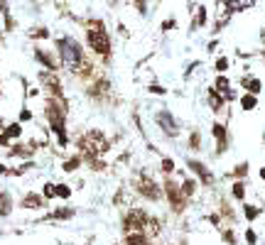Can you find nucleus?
<instances>
[{"label":"nucleus","instance_id":"11","mask_svg":"<svg viewBox=\"0 0 265 245\" xmlns=\"http://www.w3.org/2000/svg\"><path fill=\"white\" fill-rule=\"evenodd\" d=\"M125 245H150V240H147V235L143 231H130L125 235Z\"/></svg>","mask_w":265,"mask_h":245},{"label":"nucleus","instance_id":"23","mask_svg":"<svg viewBox=\"0 0 265 245\" xmlns=\"http://www.w3.org/2000/svg\"><path fill=\"white\" fill-rule=\"evenodd\" d=\"M147 3H150V0H132L135 10L140 12V15H147Z\"/></svg>","mask_w":265,"mask_h":245},{"label":"nucleus","instance_id":"15","mask_svg":"<svg viewBox=\"0 0 265 245\" xmlns=\"http://www.w3.org/2000/svg\"><path fill=\"white\" fill-rule=\"evenodd\" d=\"M44 201L40 199V196H37V194H27V199H22V209H40V206H42Z\"/></svg>","mask_w":265,"mask_h":245},{"label":"nucleus","instance_id":"37","mask_svg":"<svg viewBox=\"0 0 265 245\" xmlns=\"http://www.w3.org/2000/svg\"><path fill=\"white\" fill-rule=\"evenodd\" d=\"M32 37H47V30H44V27H42V30H34Z\"/></svg>","mask_w":265,"mask_h":245},{"label":"nucleus","instance_id":"39","mask_svg":"<svg viewBox=\"0 0 265 245\" xmlns=\"http://www.w3.org/2000/svg\"><path fill=\"white\" fill-rule=\"evenodd\" d=\"M260 39H263V45H265V30H263V32H260Z\"/></svg>","mask_w":265,"mask_h":245},{"label":"nucleus","instance_id":"33","mask_svg":"<svg viewBox=\"0 0 265 245\" xmlns=\"http://www.w3.org/2000/svg\"><path fill=\"white\" fill-rule=\"evenodd\" d=\"M175 20H172V17H169V20H165V23H162V30H165V32H167V30H172V27H175Z\"/></svg>","mask_w":265,"mask_h":245},{"label":"nucleus","instance_id":"35","mask_svg":"<svg viewBox=\"0 0 265 245\" xmlns=\"http://www.w3.org/2000/svg\"><path fill=\"white\" fill-rule=\"evenodd\" d=\"M150 93H160V96H165L167 91L162 89V86H150Z\"/></svg>","mask_w":265,"mask_h":245},{"label":"nucleus","instance_id":"38","mask_svg":"<svg viewBox=\"0 0 265 245\" xmlns=\"http://www.w3.org/2000/svg\"><path fill=\"white\" fill-rule=\"evenodd\" d=\"M5 172H8V167H3V165H0V174H5Z\"/></svg>","mask_w":265,"mask_h":245},{"label":"nucleus","instance_id":"31","mask_svg":"<svg viewBox=\"0 0 265 245\" xmlns=\"http://www.w3.org/2000/svg\"><path fill=\"white\" fill-rule=\"evenodd\" d=\"M255 240H258L255 231H245V243H248V245H255Z\"/></svg>","mask_w":265,"mask_h":245},{"label":"nucleus","instance_id":"8","mask_svg":"<svg viewBox=\"0 0 265 245\" xmlns=\"http://www.w3.org/2000/svg\"><path fill=\"white\" fill-rule=\"evenodd\" d=\"M187 167L192 169V172H194L199 179H201V184H214V174H211V169L204 167L201 162H197V159H189Z\"/></svg>","mask_w":265,"mask_h":245},{"label":"nucleus","instance_id":"3","mask_svg":"<svg viewBox=\"0 0 265 245\" xmlns=\"http://www.w3.org/2000/svg\"><path fill=\"white\" fill-rule=\"evenodd\" d=\"M79 147H81V152H84V155L96 157V155H101V152H106V150H108V142L103 140V135L101 133H88L86 137L79 142Z\"/></svg>","mask_w":265,"mask_h":245},{"label":"nucleus","instance_id":"28","mask_svg":"<svg viewBox=\"0 0 265 245\" xmlns=\"http://www.w3.org/2000/svg\"><path fill=\"white\" fill-rule=\"evenodd\" d=\"M229 64H231V62H229L226 56H221V59H216V71H221V74H223V71L229 69Z\"/></svg>","mask_w":265,"mask_h":245},{"label":"nucleus","instance_id":"13","mask_svg":"<svg viewBox=\"0 0 265 245\" xmlns=\"http://www.w3.org/2000/svg\"><path fill=\"white\" fill-rule=\"evenodd\" d=\"M204 25H206V8H204V5H199L197 12H194V23H192V30L204 27Z\"/></svg>","mask_w":265,"mask_h":245},{"label":"nucleus","instance_id":"22","mask_svg":"<svg viewBox=\"0 0 265 245\" xmlns=\"http://www.w3.org/2000/svg\"><path fill=\"white\" fill-rule=\"evenodd\" d=\"M194 187H197V184H194L192 179H187V181L182 184V194H184V199H187V196H192V194H194Z\"/></svg>","mask_w":265,"mask_h":245},{"label":"nucleus","instance_id":"9","mask_svg":"<svg viewBox=\"0 0 265 245\" xmlns=\"http://www.w3.org/2000/svg\"><path fill=\"white\" fill-rule=\"evenodd\" d=\"M211 133H214V140H216V152L221 155V152L229 147V133H226V128H223L221 122H214Z\"/></svg>","mask_w":265,"mask_h":245},{"label":"nucleus","instance_id":"1","mask_svg":"<svg viewBox=\"0 0 265 245\" xmlns=\"http://www.w3.org/2000/svg\"><path fill=\"white\" fill-rule=\"evenodd\" d=\"M56 47H59V54H62L64 67L77 74L79 69L84 67V54H81L79 42L77 39H71V37H62V39H56Z\"/></svg>","mask_w":265,"mask_h":245},{"label":"nucleus","instance_id":"24","mask_svg":"<svg viewBox=\"0 0 265 245\" xmlns=\"http://www.w3.org/2000/svg\"><path fill=\"white\" fill-rule=\"evenodd\" d=\"M71 216H74V209H62L52 213V218H71Z\"/></svg>","mask_w":265,"mask_h":245},{"label":"nucleus","instance_id":"12","mask_svg":"<svg viewBox=\"0 0 265 245\" xmlns=\"http://www.w3.org/2000/svg\"><path fill=\"white\" fill-rule=\"evenodd\" d=\"M34 56H37V62H42L47 69H56V67H59V62H54V59H52V54H47V52H42V49H37V52H34Z\"/></svg>","mask_w":265,"mask_h":245},{"label":"nucleus","instance_id":"7","mask_svg":"<svg viewBox=\"0 0 265 245\" xmlns=\"http://www.w3.org/2000/svg\"><path fill=\"white\" fill-rule=\"evenodd\" d=\"M165 189H167V199H169V203H172V209L179 211V209H182V203H184V194H182V189L177 187L175 181H167Z\"/></svg>","mask_w":265,"mask_h":245},{"label":"nucleus","instance_id":"18","mask_svg":"<svg viewBox=\"0 0 265 245\" xmlns=\"http://www.w3.org/2000/svg\"><path fill=\"white\" fill-rule=\"evenodd\" d=\"M10 196L8 194H0V216H8L10 213Z\"/></svg>","mask_w":265,"mask_h":245},{"label":"nucleus","instance_id":"6","mask_svg":"<svg viewBox=\"0 0 265 245\" xmlns=\"http://www.w3.org/2000/svg\"><path fill=\"white\" fill-rule=\"evenodd\" d=\"M155 120H157V125H160L169 137H175V135L179 133V122H177V118L169 111H160L157 115H155Z\"/></svg>","mask_w":265,"mask_h":245},{"label":"nucleus","instance_id":"36","mask_svg":"<svg viewBox=\"0 0 265 245\" xmlns=\"http://www.w3.org/2000/svg\"><path fill=\"white\" fill-rule=\"evenodd\" d=\"M223 240H226V243H236V238H233L231 231H226V233H223Z\"/></svg>","mask_w":265,"mask_h":245},{"label":"nucleus","instance_id":"4","mask_svg":"<svg viewBox=\"0 0 265 245\" xmlns=\"http://www.w3.org/2000/svg\"><path fill=\"white\" fill-rule=\"evenodd\" d=\"M47 115H49V122H52V130L56 133L59 137V145L64 147L66 145V128H64V113L59 111L56 106H49L47 108Z\"/></svg>","mask_w":265,"mask_h":245},{"label":"nucleus","instance_id":"25","mask_svg":"<svg viewBox=\"0 0 265 245\" xmlns=\"http://www.w3.org/2000/svg\"><path fill=\"white\" fill-rule=\"evenodd\" d=\"M44 199H56V187L54 184H44Z\"/></svg>","mask_w":265,"mask_h":245},{"label":"nucleus","instance_id":"40","mask_svg":"<svg viewBox=\"0 0 265 245\" xmlns=\"http://www.w3.org/2000/svg\"><path fill=\"white\" fill-rule=\"evenodd\" d=\"M108 3H110V5H116V3H118V0H108Z\"/></svg>","mask_w":265,"mask_h":245},{"label":"nucleus","instance_id":"21","mask_svg":"<svg viewBox=\"0 0 265 245\" xmlns=\"http://www.w3.org/2000/svg\"><path fill=\"white\" fill-rule=\"evenodd\" d=\"M0 12L5 15V25H8V30H10L12 20H10V10H8V3H5V0H0Z\"/></svg>","mask_w":265,"mask_h":245},{"label":"nucleus","instance_id":"26","mask_svg":"<svg viewBox=\"0 0 265 245\" xmlns=\"http://www.w3.org/2000/svg\"><path fill=\"white\" fill-rule=\"evenodd\" d=\"M69 194H71V189H69L66 184H59V187H56V196H59V199H69Z\"/></svg>","mask_w":265,"mask_h":245},{"label":"nucleus","instance_id":"29","mask_svg":"<svg viewBox=\"0 0 265 245\" xmlns=\"http://www.w3.org/2000/svg\"><path fill=\"white\" fill-rule=\"evenodd\" d=\"M162 172H165V174H169V172H175V162H172L169 157H165V159H162Z\"/></svg>","mask_w":265,"mask_h":245},{"label":"nucleus","instance_id":"27","mask_svg":"<svg viewBox=\"0 0 265 245\" xmlns=\"http://www.w3.org/2000/svg\"><path fill=\"white\" fill-rule=\"evenodd\" d=\"M81 165V159L79 157H74V159H69V162H64V172H74V169Z\"/></svg>","mask_w":265,"mask_h":245},{"label":"nucleus","instance_id":"30","mask_svg":"<svg viewBox=\"0 0 265 245\" xmlns=\"http://www.w3.org/2000/svg\"><path fill=\"white\" fill-rule=\"evenodd\" d=\"M199 137H201L199 133H192V140H189V147H192V150H199V147H201V140H199Z\"/></svg>","mask_w":265,"mask_h":245},{"label":"nucleus","instance_id":"34","mask_svg":"<svg viewBox=\"0 0 265 245\" xmlns=\"http://www.w3.org/2000/svg\"><path fill=\"white\" fill-rule=\"evenodd\" d=\"M20 120H22V122L32 120V113H30V111H22V113H20Z\"/></svg>","mask_w":265,"mask_h":245},{"label":"nucleus","instance_id":"19","mask_svg":"<svg viewBox=\"0 0 265 245\" xmlns=\"http://www.w3.org/2000/svg\"><path fill=\"white\" fill-rule=\"evenodd\" d=\"M231 194H233V199H245V184H243V181H236V184H233V189H231Z\"/></svg>","mask_w":265,"mask_h":245},{"label":"nucleus","instance_id":"17","mask_svg":"<svg viewBox=\"0 0 265 245\" xmlns=\"http://www.w3.org/2000/svg\"><path fill=\"white\" fill-rule=\"evenodd\" d=\"M243 213H245V218H248V221H255V218L260 216V209H258V206H251V203H245V206H243Z\"/></svg>","mask_w":265,"mask_h":245},{"label":"nucleus","instance_id":"14","mask_svg":"<svg viewBox=\"0 0 265 245\" xmlns=\"http://www.w3.org/2000/svg\"><path fill=\"white\" fill-rule=\"evenodd\" d=\"M223 96H221L216 89H209V106L214 108V111H221V106H223Z\"/></svg>","mask_w":265,"mask_h":245},{"label":"nucleus","instance_id":"16","mask_svg":"<svg viewBox=\"0 0 265 245\" xmlns=\"http://www.w3.org/2000/svg\"><path fill=\"white\" fill-rule=\"evenodd\" d=\"M255 106H258L255 93H245V96H241V108H243V111H253Z\"/></svg>","mask_w":265,"mask_h":245},{"label":"nucleus","instance_id":"20","mask_svg":"<svg viewBox=\"0 0 265 245\" xmlns=\"http://www.w3.org/2000/svg\"><path fill=\"white\" fill-rule=\"evenodd\" d=\"M5 137H8V140H15V137H20L22 135V128H20V122H15V125H10V128H8V130H5Z\"/></svg>","mask_w":265,"mask_h":245},{"label":"nucleus","instance_id":"2","mask_svg":"<svg viewBox=\"0 0 265 245\" xmlns=\"http://www.w3.org/2000/svg\"><path fill=\"white\" fill-rule=\"evenodd\" d=\"M86 39H88V47H91L96 54L106 56V59L110 56V39H108L106 27H103V23H101V20H91V23H88Z\"/></svg>","mask_w":265,"mask_h":245},{"label":"nucleus","instance_id":"5","mask_svg":"<svg viewBox=\"0 0 265 245\" xmlns=\"http://www.w3.org/2000/svg\"><path fill=\"white\" fill-rule=\"evenodd\" d=\"M135 187H138V191L143 194L145 199H150V201H160L162 199V191H160V187L155 184L150 177H138V181H135Z\"/></svg>","mask_w":265,"mask_h":245},{"label":"nucleus","instance_id":"41","mask_svg":"<svg viewBox=\"0 0 265 245\" xmlns=\"http://www.w3.org/2000/svg\"><path fill=\"white\" fill-rule=\"evenodd\" d=\"M0 125H3V120H0Z\"/></svg>","mask_w":265,"mask_h":245},{"label":"nucleus","instance_id":"32","mask_svg":"<svg viewBox=\"0 0 265 245\" xmlns=\"http://www.w3.org/2000/svg\"><path fill=\"white\" fill-rule=\"evenodd\" d=\"M233 174H236V177H243V174H248V165H238Z\"/></svg>","mask_w":265,"mask_h":245},{"label":"nucleus","instance_id":"10","mask_svg":"<svg viewBox=\"0 0 265 245\" xmlns=\"http://www.w3.org/2000/svg\"><path fill=\"white\" fill-rule=\"evenodd\" d=\"M241 86L248 91V93H255V96H258V93H260V89H263V84H260L255 76H243L241 78Z\"/></svg>","mask_w":265,"mask_h":245}]
</instances>
